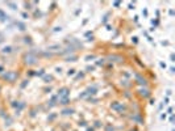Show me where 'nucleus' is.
Wrapping results in <instances>:
<instances>
[{
	"instance_id": "a878e982",
	"label": "nucleus",
	"mask_w": 175,
	"mask_h": 131,
	"mask_svg": "<svg viewBox=\"0 0 175 131\" xmlns=\"http://www.w3.org/2000/svg\"><path fill=\"white\" fill-rule=\"evenodd\" d=\"M163 104H169V97L163 98Z\"/></svg>"
},
{
	"instance_id": "9d476101",
	"label": "nucleus",
	"mask_w": 175,
	"mask_h": 131,
	"mask_svg": "<svg viewBox=\"0 0 175 131\" xmlns=\"http://www.w3.org/2000/svg\"><path fill=\"white\" fill-rule=\"evenodd\" d=\"M7 20H9V16L4 12V11L0 9V21H3V23H4V21H7Z\"/></svg>"
},
{
	"instance_id": "9b49d317",
	"label": "nucleus",
	"mask_w": 175,
	"mask_h": 131,
	"mask_svg": "<svg viewBox=\"0 0 175 131\" xmlns=\"http://www.w3.org/2000/svg\"><path fill=\"white\" fill-rule=\"evenodd\" d=\"M62 114H63V115H71V114H74V109H63V110H62Z\"/></svg>"
},
{
	"instance_id": "39448f33",
	"label": "nucleus",
	"mask_w": 175,
	"mask_h": 131,
	"mask_svg": "<svg viewBox=\"0 0 175 131\" xmlns=\"http://www.w3.org/2000/svg\"><path fill=\"white\" fill-rule=\"evenodd\" d=\"M138 94L144 98H148V97H150V90H149L146 87H142V88L138 90Z\"/></svg>"
},
{
	"instance_id": "a211bd4d",
	"label": "nucleus",
	"mask_w": 175,
	"mask_h": 131,
	"mask_svg": "<svg viewBox=\"0 0 175 131\" xmlns=\"http://www.w3.org/2000/svg\"><path fill=\"white\" fill-rule=\"evenodd\" d=\"M43 80H45V81H46V83H49V81H50V80H53V78H52V76H50V75H49V76H45V78H43Z\"/></svg>"
},
{
	"instance_id": "473e14b6",
	"label": "nucleus",
	"mask_w": 175,
	"mask_h": 131,
	"mask_svg": "<svg viewBox=\"0 0 175 131\" xmlns=\"http://www.w3.org/2000/svg\"><path fill=\"white\" fill-rule=\"evenodd\" d=\"M167 113H169V114H171V113H173V109L169 108V110H167Z\"/></svg>"
},
{
	"instance_id": "4468645a",
	"label": "nucleus",
	"mask_w": 175,
	"mask_h": 131,
	"mask_svg": "<svg viewBox=\"0 0 175 131\" xmlns=\"http://www.w3.org/2000/svg\"><path fill=\"white\" fill-rule=\"evenodd\" d=\"M7 5L11 7V8H12V9H17V5L14 4V3H12V2H7Z\"/></svg>"
},
{
	"instance_id": "c756f323",
	"label": "nucleus",
	"mask_w": 175,
	"mask_h": 131,
	"mask_svg": "<svg viewBox=\"0 0 175 131\" xmlns=\"http://www.w3.org/2000/svg\"><path fill=\"white\" fill-rule=\"evenodd\" d=\"M159 64H161V67H162V68H166V64L163 63V62H161V63H159Z\"/></svg>"
},
{
	"instance_id": "412c9836",
	"label": "nucleus",
	"mask_w": 175,
	"mask_h": 131,
	"mask_svg": "<svg viewBox=\"0 0 175 131\" xmlns=\"http://www.w3.org/2000/svg\"><path fill=\"white\" fill-rule=\"evenodd\" d=\"M74 74H75V70H70V71L67 72V75H68V76H71V75H74Z\"/></svg>"
},
{
	"instance_id": "0eeeda50",
	"label": "nucleus",
	"mask_w": 175,
	"mask_h": 131,
	"mask_svg": "<svg viewBox=\"0 0 175 131\" xmlns=\"http://www.w3.org/2000/svg\"><path fill=\"white\" fill-rule=\"evenodd\" d=\"M136 81H137L140 85H142V87H146V84H148L146 79H145V78H142L141 75H136Z\"/></svg>"
},
{
	"instance_id": "c85d7f7f",
	"label": "nucleus",
	"mask_w": 175,
	"mask_h": 131,
	"mask_svg": "<svg viewBox=\"0 0 175 131\" xmlns=\"http://www.w3.org/2000/svg\"><path fill=\"white\" fill-rule=\"evenodd\" d=\"M25 7H27V9H30V4L29 3H25Z\"/></svg>"
},
{
	"instance_id": "c9c22d12",
	"label": "nucleus",
	"mask_w": 175,
	"mask_h": 131,
	"mask_svg": "<svg viewBox=\"0 0 175 131\" xmlns=\"http://www.w3.org/2000/svg\"><path fill=\"white\" fill-rule=\"evenodd\" d=\"M2 72H3V67H0V74H2Z\"/></svg>"
},
{
	"instance_id": "6ab92c4d",
	"label": "nucleus",
	"mask_w": 175,
	"mask_h": 131,
	"mask_svg": "<svg viewBox=\"0 0 175 131\" xmlns=\"http://www.w3.org/2000/svg\"><path fill=\"white\" fill-rule=\"evenodd\" d=\"M113 130H115L113 126H109V125H108L107 127H105V131H113Z\"/></svg>"
},
{
	"instance_id": "bb28decb",
	"label": "nucleus",
	"mask_w": 175,
	"mask_h": 131,
	"mask_svg": "<svg viewBox=\"0 0 175 131\" xmlns=\"http://www.w3.org/2000/svg\"><path fill=\"white\" fill-rule=\"evenodd\" d=\"M96 64H104V59H100L99 62H96Z\"/></svg>"
},
{
	"instance_id": "b1692460",
	"label": "nucleus",
	"mask_w": 175,
	"mask_h": 131,
	"mask_svg": "<svg viewBox=\"0 0 175 131\" xmlns=\"http://www.w3.org/2000/svg\"><path fill=\"white\" fill-rule=\"evenodd\" d=\"M120 4H121L120 2H115V3H113V7H120Z\"/></svg>"
},
{
	"instance_id": "423d86ee",
	"label": "nucleus",
	"mask_w": 175,
	"mask_h": 131,
	"mask_svg": "<svg viewBox=\"0 0 175 131\" xmlns=\"http://www.w3.org/2000/svg\"><path fill=\"white\" fill-rule=\"evenodd\" d=\"M95 93H96V88H95V87H92V88H88L87 90H84V93L79 94V97H81V98H83V97L88 96V94H95Z\"/></svg>"
},
{
	"instance_id": "aec40b11",
	"label": "nucleus",
	"mask_w": 175,
	"mask_h": 131,
	"mask_svg": "<svg viewBox=\"0 0 175 131\" xmlns=\"http://www.w3.org/2000/svg\"><path fill=\"white\" fill-rule=\"evenodd\" d=\"M91 59H95V55H87L86 56V60H91Z\"/></svg>"
},
{
	"instance_id": "f3484780",
	"label": "nucleus",
	"mask_w": 175,
	"mask_h": 131,
	"mask_svg": "<svg viewBox=\"0 0 175 131\" xmlns=\"http://www.w3.org/2000/svg\"><path fill=\"white\" fill-rule=\"evenodd\" d=\"M59 104H62V105H67V104H68V97H67V98H62Z\"/></svg>"
},
{
	"instance_id": "393cba45",
	"label": "nucleus",
	"mask_w": 175,
	"mask_h": 131,
	"mask_svg": "<svg viewBox=\"0 0 175 131\" xmlns=\"http://www.w3.org/2000/svg\"><path fill=\"white\" fill-rule=\"evenodd\" d=\"M132 41H133V43H137V42H138V38H137V37H133Z\"/></svg>"
},
{
	"instance_id": "4be33fe9",
	"label": "nucleus",
	"mask_w": 175,
	"mask_h": 131,
	"mask_svg": "<svg viewBox=\"0 0 175 131\" xmlns=\"http://www.w3.org/2000/svg\"><path fill=\"white\" fill-rule=\"evenodd\" d=\"M34 75H38V76H41V75H43V70H40L38 72H36Z\"/></svg>"
},
{
	"instance_id": "2f4dec72",
	"label": "nucleus",
	"mask_w": 175,
	"mask_h": 131,
	"mask_svg": "<svg viewBox=\"0 0 175 131\" xmlns=\"http://www.w3.org/2000/svg\"><path fill=\"white\" fill-rule=\"evenodd\" d=\"M142 13H144L145 16H148V9H144V12H142Z\"/></svg>"
},
{
	"instance_id": "cd10ccee",
	"label": "nucleus",
	"mask_w": 175,
	"mask_h": 131,
	"mask_svg": "<svg viewBox=\"0 0 175 131\" xmlns=\"http://www.w3.org/2000/svg\"><path fill=\"white\" fill-rule=\"evenodd\" d=\"M3 41H4V37H3V34H2V33H0V43H2Z\"/></svg>"
},
{
	"instance_id": "e433bc0d",
	"label": "nucleus",
	"mask_w": 175,
	"mask_h": 131,
	"mask_svg": "<svg viewBox=\"0 0 175 131\" xmlns=\"http://www.w3.org/2000/svg\"><path fill=\"white\" fill-rule=\"evenodd\" d=\"M130 131H136V130H130Z\"/></svg>"
},
{
	"instance_id": "f257e3e1",
	"label": "nucleus",
	"mask_w": 175,
	"mask_h": 131,
	"mask_svg": "<svg viewBox=\"0 0 175 131\" xmlns=\"http://www.w3.org/2000/svg\"><path fill=\"white\" fill-rule=\"evenodd\" d=\"M37 62H38V58L33 51H30V53H28V54H25V55H24V63L25 64L34 66Z\"/></svg>"
},
{
	"instance_id": "1a4fd4ad",
	"label": "nucleus",
	"mask_w": 175,
	"mask_h": 131,
	"mask_svg": "<svg viewBox=\"0 0 175 131\" xmlns=\"http://www.w3.org/2000/svg\"><path fill=\"white\" fill-rule=\"evenodd\" d=\"M59 50H61V46L59 45H52V46L47 47V51H49L50 54H52L53 51H59Z\"/></svg>"
},
{
	"instance_id": "2eb2a0df",
	"label": "nucleus",
	"mask_w": 175,
	"mask_h": 131,
	"mask_svg": "<svg viewBox=\"0 0 175 131\" xmlns=\"http://www.w3.org/2000/svg\"><path fill=\"white\" fill-rule=\"evenodd\" d=\"M75 59H76V55L67 56V58H66V62H75Z\"/></svg>"
},
{
	"instance_id": "dca6fc26",
	"label": "nucleus",
	"mask_w": 175,
	"mask_h": 131,
	"mask_svg": "<svg viewBox=\"0 0 175 131\" xmlns=\"http://www.w3.org/2000/svg\"><path fill=\"white\" fill-rule=\"evenodd\" d=\"M16 25L20 28V30H25V24H23V23H16Z\"/></svg>"
},
{
	"instance_id": "20e7f679",
	"label": "nucleus",
	"mask_w": 175,
	"mask_h": 131,
	"mask_svg": "<svg viewBox=\"0 0 175 131\" xmlns=\"http://www.w3.org/2000/svg\"><path fill=\"white\" fill-rule=\"evenodd\" d=\"M68 94H70V89H68V88H62V89L58 90L57 97L59 98V100H62V98H67Z\"/></svg>"
},
{
	"instance_id": "f03ea898",
	"label": "nucleus",
	"mask_w": 175,
	"mask_h": 131,
	"mask_svg": "<svg viewBox=\"0 0 175 131\" xmlns=\"http://www.w3.org/2000/svg\"><path fill=\"white\" fill-rule=\"evenodd\" d=\"M4 80H7V81H9V83H14L17 79H19V72H16V71H8L7 74H4Z\"/></svg>"
},
{
	"instance_id": "f704fd0d",
	"label": "nucleus",
	"mask_w": 175,
	"mask_h": 131,
	"mask_svg": "<svg viewBox=\"0 0 175 131\" xmlns=\"http://www.w3.org/2000/svg\"><path fill=\"white\" fill-rule=\"evenodd\" d=\"M87 131H95L94 129H87Z\"/></svg>"
},
{
	"instance_id": "5701e85b",
	"label": "nucleus",
	"mask_w": 175,
	"mask_h": 131,
	"mask_svg": "<svg viewBox=\"0 0 175 131\" xmlns=\"http://www.w3.org/2000/svg\"><path fill=\"white\" fill-rule=\"evenodd\" d=\"M108 16H109V14H105V16H104V19H103V24H105V23H107V19H108Z\"/></svg>"
},
{
	"instance_id": "72a5a7b5",
	"label": "nucleus",
	"mask_w": 175,
	"mask_h": 131,
	"mask_svg": "<svg viewBox=\"0 0 175 131\" xmlns=\"http://www.w3.org/2000/svg\"><path fill=\"white\" fill-rule=\"evenodd\" d=\"M161 119H166V114H162L161 115Z\"/></svg>"
},
{
	"instance_id": "7ed1b4c3",
	"label": "nucleus",
	"mask_w": 175,
	"mask_h": 131,
	"mask_svg": "<svg viewBox=\"0 0 175 131\" xmlns=\"http://www.w3.org/2000/svg\"><path fill=\"white\" fill-rule=\"evenodd\" d=\"M111 108L113 109V110H116L117 113H122V111H125V105H122L121 102H117V101H115V102H112L111 105Z\"/></svg>"
},
{
	"instance_id": "6e6552de",
	"label": "nucleus",
	"mask_w": 175,
	"mask_h": 131,
	"mask_svg": "<svg viewBox=\"0 0 175 131\" xmlns=\"http://www.w3.org/2000/svg\"><path fill=\"white\" fill-rule=\"evenodd\" d=\"M108 59H111V62H117V63H121V62L124 60V58L121 55H115V54H113V55H111Z\"/></svg>"
},
{
	"instance_id": "f8f14e48",
	"label": "nucleus",
	"mask_w": 175,
	"mask_h": 131,
	"mask_svg": "<svg viewBox=\"0 0 175 131\" xmlns=\"http://www.w3.org/2000/svg\"><path fill=\"white\" fill-rule=\"evenodd\" d=\"M12 51H13V47L12 46H7V47L3 49V54H11Z\"/></svg>"
},
{
	"instance_id": "ddd939ff",
	"label": "nucleus",
	"mask_w": 175,
	"mask_h": 131,
	"mask_svg": "<svg viewBox=\"0 0 175 131\" xmlns=\"http://www.w3.org/2000/svg\"><path fill=\"white\" fill-rule=\"evenodd\" d=\"M133 119H134V121H137L138 123H140V125H144V119L141 118V115H140V114L134 115V117H133Z\"/></svg>"
},
{
	"instance_id": "7c9ffc66",
	"label": "nucleus",
	"mask_w": 175,
	"mask_h": 131,
	"mask_svg": "<svg viewBox=\"0 0 175 131\" xmlns=\"http://www.w3.org/2000/svg\"><path fill=\"white\" fill-rule=\"evenodd\" d=\"M25 42H29V43H32V41H30V38H28V37H27V38H25Z\"/></svg>"
}]
</instances>
